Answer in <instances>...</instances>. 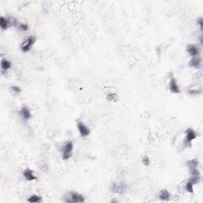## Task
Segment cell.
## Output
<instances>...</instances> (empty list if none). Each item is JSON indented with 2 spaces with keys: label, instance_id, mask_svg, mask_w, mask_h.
Listing matches in <instances>:
<instances>
[{
  "label": "cell",
  "instance_id": "cell-1",
  "mask_svg": "<svg viewBox=\"0 0 203 203\" xmlns=\"http://www.w3.org/2000/svg\"><path fill=\"white\" fill-rule=\"evenodd\" d=\"M73 152V143L72 141H66L62 148H61V154H62V159L64 160H67L71 158Z\"/></svg>",
  "mask_w": 203,
  "mask_h": 203
},
{
  "label": "cell",
  "instance_id": "cell-2",
  "mask_svg": "<svg viewBox=\"0 0 203 203\" xmlns=\"http://www.w3.org/2000/svg\"><path fill=\"white\" fill-rule=\"evenodd\" d=\"M185 134L186 137L183 140V146L185 148L191 147L192 141H194V139L197 138L196 132L191 128H188L187 130L185 131Z\"/></svg>",
  "mask_w": 203,
  "mask_h": 203
},
{
  "label": "cell",
  "instance_id": "cell-3",
  "mask_svg": "<svg viewBox=\"0 0 203 203\" xmlns=\"http://www.w3.org/2000/svg\"><path fill=\"white\" fill-rule=\"evenodd\" d=\"M37 40L36 37L34 36V35H31V36L27 37L24 40H23L22 42L21 43L20 45V49L21 50L24 52H29L31 48L33 47V45L35 44Z\"/></svg>",
  "mask_w": 203,
  "mask_h": 203
},
{
  "label": "cell",
  "instance_id": "cell-4",
  "mask_svg": "<svg viewBox=\"0 0 203 203\" xmlns=\"http://www.w3.org/2000/svg\"><path fill=\"white\" fill-rule=\"evenodd\" d=\"M64 201L67 203H82L85 202L83 195L77 192H70L65 198Z\"/></svg>",
  "mask_w": 203,
  "mask_h": 203
},
{
  "label": "cell",
  "instance_id": "cell-5",
  "mask_svg": "<svg viewBox=\"0 0 203 203\" xmlns=\"http://www.w3.org/2000/svg\"><path fill=\"white\" fill-rule=\"evenodd\" d=\"M127 184L125 183H112L110 190L114 194H123L127 190Z\"/></svg>",
  "mask_w": 203,
  "mask_h": 203
},
{
  "label": "cell",
  "instance_id": "cell-6",
  "mask_svg": "<svg viewBox=\"0 0 203 203\" xmlns=\"http://www.w3.org/2000/svg\"><path fill=\"white\" fill-rule=\"evenodd\" d=\"M190 178L189 179L190 182H191L193 185H195L197 183H199L201 180V175L199 172L198 168H193L190 170Z\"/></svg>",
  "mask_w": 203,
  "mask_h": 203
},
{
  "label": "cell",
  "instance_id": "cell-7",
  "mask_svg": "<svg viewBox=\"0 0 203 203\" xmlns=\"http://www.w3.org/2000/svg\"><path fill=\"white\" fill-rule=\"evenodd\" d=\"M77 128H78V130L80 133V136L82 137H87V136H89L90 133H91V130L87 125H85L83 121H78L77 122Z\"/></svg>",
  "mask_w": 203,
  "mask_h": 203
},
{
  "label": "cell",
  "instance_id": "cell-8",
  "mask_svg": "<svg viewBox=\"0 0 203 203\" xmlns=\"http://www.w3.org/2000/svg\"><path fill=\"white\" fill-rule=\"evenodd\" d=\"M169 91L173 94H179L180 93V87L178 85L176 79L175 78H171V79H170Z\"/></svg>",
  "mask_w": 203,
  "mask_h": 203
},
{
  "label": "cell",
  "instance_id": "cell-9",
  "mask_svg": "<svg viewBox=\"0 0 203 203\" xmlns=\"http://www.w3.org/2000/svg\"><path fill=\"white\" fill-rule=\"evenodd\" d=\"M187 53L191 56H199V53H200V50H199V47L194 45H188L186 49Z\"/></svg>",
  "mask_w": 203,
  "mask_h": 203
},
{
  "label": "cell",
  "instance_id": "cell-10",
  "mask_svg": "<svg viewBox=\"0 0 203 203\" xmlns=\"http://www.w3.org/2000/svg\"><path fill=\"white\" fill-rule=\"evenodd\" d=\"M23 176L27 181H34L37 179V177L34 175V172L33 170L26 168L23 171Z\"/></svg>",
  "mask_w": 203,
  "mask_h": 203
},
{
  "label": "cell",
  "instance_id": "cell-11",
  "mask_svg": "<svg viewBox=\"0 0 203 203\" xmlns=\"http://www.w3.org/2000/svg\"><path fill=\"white\" fill-rule=\"evenodd\" d=\"M19 114H20L21 117H22L24 120L27 121L31 118L32 116L31 112H30V110L29 109V108L27 107V106H24L22 107L20 112H19Z\"/></svg>",
  "mask_w": 203,
  "mask_h": 203
},
{
  "label": "cell",
  "instance_id": "cell-12",
  "mask_svg": "<svg viewBox=\"0 0 203 203\" xmlns=\"http://www.w3.org/2000/svg\"><path fill=\"white\" fill-rule=\"evenodd\" d=\"M202 64V58L199 56H194L190 59L189 61V66L192 67H195V68H199L200 67Z\"/></svg>",
  "mask_w": 203,
  "mask_h": 203
},
{
  "label": "cell",
  "instance_id": "cell-13",
  "mask_svg": "<svg viewBox=\"0 0 203 203\" xmlns=\"http://www.w3.org/2000/svg\"><path fill=\"white\" fill-rule=\"evenodd\" d=\"M158 198L160 199V200L163 202L168 201L171 198V195H170V193L167 191L166 189H163V190H160V192L159 193Z\"/></svg>",
  "mask_w": 203,
  "mask_h": 203
},
{
  "label": "cell",
  "instance_id": "cell-14",
  "mask_svg": "<svg viewBox=\"0 0 203 203\" xmlns=\"http://www.w3.org/2000/svg\"><path fill=\"white\" fill-rule=\"evenodd\" d=\"M11 62L10 60L5 58L2 59V60H1V68H2V72L8 71L11 67Z\"/></svg>",
  "mask_w": 203,
  "mask_h": 203
},
{
  "label": "cell",
  "instance_id": "cell-15",
  "mask_svg": "<svg viewBox=\"0 0 203 203\" xmlns=\"http://www.w3.org/2000/svg\"><path fill=\"white\" fill-rule=\"evenodd\" d=\"M0 27H1V29L2 30H6V29H7L10 27L7 18H4L3 16L0 17Z\"/></svg>",
  "mask_w": 203,
  "mask_h": 203
},
{
  "label": "cell",
  "instance_id": "cell-16",
  "mask_svg": "<svg viewBox=\"0 0 203 203\" xmlns=\"http://www.w3.org/2000/svg\"><path fill=\"white\" fill-rule=\"evenodd\" d=\"M187 166L188 167L189 170L193 169V168H198V167H199V160L197 159H193V160H188L187 162Z\"/></svg>",
  "mask_w": 203,
  "mask_h": 203
},
{
  "label": "cell",
  "instance_id": "cell-17",
  "mask_svg": "<svg viewBox=\"0 0 203 203\" xmlns=\"http://www.w3.org/2000/svg\"><path fill=\"white\" fill-rule=\"evenodd\" d=\"M27 201L30 203H38L42 201V198L39 195H37V194H33L27 199Z\"/></svg>",
  "mask_w": 203,
  "mask_h": 203
},
{
  "label": "cell",
  "instance_id": "cell-18",
  "mask_svg": "<svg viewBox=\"0 0 203 203\" xmlns=\"http://www.w3.org/2000/svg\"><path fill=\"white\" fill-rule=\"evenodd\" d=\"M7 18V21H8V23H9L10 27H11V26L16 27V26H18V25L19 24V23L18 22L17 18H14V17L10 16V17H8V18Z\"/></svg>",
  "mask_w": 203,
  "mask_h": 203
},
{
  "label": "cell",
  "instance_id": "cell-19",
  "mask_svg": "<svg viewBox=\"0 0 203 203\" xmlns=\"http://www.w3.org/2000/svg\"><path fill=\"white\" fill-rule=\"evenodd\" d=\"M106 98L110 102H117L118 100V95L116 93H109L106 96Z\"/></svg>",
  "mask_w": 203,
  "mask_h": 203
},
{
  "label": "cell",
  "instance_id": "cell-20",
  "mask_svg": "<svg viewBox=\"0 0 203 203\" xmlns=\"http://www.w3.org/2000/svg\"><path fill=\"white\" fill-rule=\"evenodd\" d=\"M185 189L188 193H193L194 192V185L192 184L191 182L188 180L185 184Z\"/></svg>",
  "mask_w": 203,
  "mask_h": 203
},
{
  "label": "cell",
  "instance_id": "cell-21",
  "mask_svg": "<svg viewBox=\"0 0 203 203\" xmlns=\"http://www.w3.org/2000/svg\"><path fill=\"white\" fill-rule=\"evenodd\" d=\"M202 89H189L187 93L190 95H199L202 94Z\"/></svg>",
  "mask_w": 203,
  "mask_h": 203
},
{
  "label": "cell",
  "instance_id": "cell-22",
  "mask_svg": "<svg viewBox=\"0 0 203 203\" xmlns=\"http://www.w3.org/2000/svg\"><path fill=\"white\" fill-rule=\"evenodd\" d=\"M17 27H18L19 30L23 32L27 31V30L29 29V25H28L27 23H19Z\"/></svg>",
  "mask_w": 203,
  "mask_h": 203
},
{
  "label": "cell",
  "instance_id": "cell-23",
  "mask_svg": "<svg viewBox=\"0 0 203 203\" xmlns=\"http://www.w3.org/2000/svg\"><path fill=\"white\" fill-rule=\"evenodd\" d=\"M10 89V91H11L13 93H14V94H19V93L22 91L21 87H18V86H11Z\"/></svg>",
  "mask_w": 203,
  "mask_h": 203
},
{
  "label": "cell",
  "instance_id": "cell-24",
  "mask_svg": "<svg viewBox=\"0 0 203 203\" xmlns=\"http://www.w3.org/2000/svg\"><path fill=\"white\" fill-rule=\"evenodd\" d=\"M142 163H143L145 166H148L150 164V160L148 158V156H145L142 159Z\"/></svg>",
  "mask_w": 203,
  "mask_h": 203
},
{
  "label": "cell",
  "instance_id": "cell-25",
  "mask_svg": "<svg viewBox=\"0 0 203 203\" xmlns=\"http://www.w3.org/2000/svg\"><path fill=\"white\" fill-rule=\"evenodd\" d=\"M198 24L199 25V27H200V29L201 31H202L203 29V19L202 18H199V20H198Z\"/></svg>",
  "mask_w": 203,
  "mask_h": 203
},
{
  "label": "cell",
  "instance_id": "cell-26",
  "mask_svg": "<svg viewBox=\"0 0 203 203\" xmlns=\"http://www.w3.org/2000/svg\"><path fill=\"white\" fill-rule=\"evenodd\" d=\"M199 40H200V45H202V37H199Z\"/></svg>",
  "mask_w": 203,
  "mask_h": 203
}]
</instances>
